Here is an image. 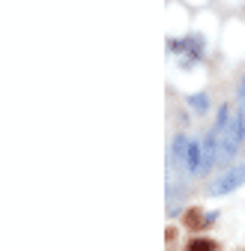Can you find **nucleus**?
Wrapping results in <instances>:
<instances>
[{
    "label": "nucleus",
    "mask_w": 245,
    "mask_h": 251,
    "mask_svg": "<svg viewBox=\"0 0 245 251\" xmlns=\"http://www.w3.org/2000/svg\"><path fill=\"white\" fill-rule=\"evenodd\" d=\"M186 227H192V230L206 227V212H200V209H189V212H186Z\"/></svg>",
    "instance_id": "4"
},
{
    "label": "nucleus",
    "mask_w": 245,
    "mask_h": 251,
    "mask_svg": "<svg viewBox=\"0 0 245 251\" xmlns=\"http://www.w3.org/2000/svg\"><path fill=\"white\" fill-rule=\"evenodd\" d=\"M212 248H216V242H209V239H192L189 245H186V251H212Z\"/></svg>",
    "instance_id": "6"
},
{
    "label": "nucleus",
    "mask_w": 245,
    "mask_h": 251,
    "mask_svg": "<svg viewBox=\"0 0 245 251\" xmlns=\"http://www.w3.org/2000/svg\"><path fill=\"white\" fill-rule=\"evenodd\" d=\"M182 42H186V51H182V54H189V57H186V60H179V63L189 69L192 63H197V60L203 57V39H200L197 33H192V36H186Z\"/></svg>",
    "instance_id": "3"
},
{
    "label": "nucleus",
    "mask_w": 245,
    "mask_h": 251,
    "mask_svg": "<svg viewBox=\"0 0 245 251\" xmlns=\"http://www.w3.org/2000/svg\"><path fill=\"white\" fill-rule=\"evenodd\" d=\"M182 195H186V188H182V179L171 174V176H168V215H171V218L182 209Z\"/></svg>",
    "instance_id": "2"
},
{
    "label": "nucleus",
    "mask_w": 245,
    "mask_h": 251,
    "mask_svg": "<svg viewBox=\"0 0 245 251\" xmlns=\"http://www.w3.org/2000/svg\"><path fill=\"white\" fill-rule=\"evenodd\" d=\"M216 222H219V212H206V227L216 225Z\"/></svg>",
    "instance_id": "7"
},
{
    "label": "nucleus",
    "mask_w": 245,
    "mask_h": 251,
    "mask_svg": "<svg viewBox=\"0 0 245 251\" xmlns=\"http://www.w3.org/2000/svg\"><path fill=\"white\" fill-rule=\"evenodd\" d=\"M189 108L197 111V114H206V108H209L206 93H192V96H189Z\"/></svg>",
    "instance_id": "5"
},
{
    "label": "nucleus",
    "mask_w": 245,
    "mask_h": 251,
    "mask_svg": "<svg viewBox=\"0 0 245 251\" xmlns=\"http://www.w3.org/2000/svg\"><path fill=\"white\" fill-rule=\"evenodd\" d=\"M245 182V165H236L230 171H224L216 182H209V195L219 198V195H227V192H236V188Z\"/></svg>",
    "instance_id": "1"
}]
</instances>
